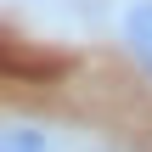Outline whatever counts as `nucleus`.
Returning <instances> with one entry per match:
<instances>
[{
  "mask_svg": "<svg viewBox=\"0 0 152 152\" xmlns=\"http://www.w3.org/2000/svg\"><path fill=\"white\" fill-rule=\"evenodd\" d=\"M124 39H130L135 62L152 73V0H135V6H130V17H124Z\"/></svg>",
  "mask_w": 152,
  "mask_h": 152,
  "instance_id": "f257e3e1",
  "label": "nucleus"
},
{
  "mask_svg": "<svg viewBox=\"0 0 152 152\" xmlns=\"http://www.w3.org/2000/svg\"><path fill=\"white\" fill-rule=\"evenodd\" d=\"M0 152H45V135H39L34 124H6V135H0Z\"/></svg>",
  "mask_w": 152,
  "mask_h": 152,
  "instance_id": "f03ea898",
  "label": "nucleus"
}]
</instances>
